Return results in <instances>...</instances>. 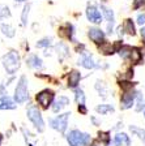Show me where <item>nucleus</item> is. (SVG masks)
Wrapping results in <instances>:
<instances>
[{
    "label": "nucleus",
    "instance_id": "nucleus-1",
    "mask_svg": "<svg viewBox=\"0 0 145 146\" xmlns=\"http://www.w3.org/2000/svg\"><path fill=\"white\" fill-rule=\"evenodd\" d=\"M3 67L8 74H13L20 68V56L16 51H9L3 58Z\"/></svg>",
    "mask_w": 145,
    "mask_h": 146
},
{
    "label": "nucleus",
    "instance_id": "nucleus-2",
    "mask_svg": "<svg viewBox=\"0 0 145 146\" xmlns=\"http://www.w3.org/2000/svg\"><path fill=\"white\" fill-rule=\"evenodd\" d=\"M67 141L69 146H86L90 142V136L80 131H72L67 136Z\"/></svg>",
    "mask_w": 145,
    "mask_h": 146
},
{
    "label": "nucleus",
    "instance_id": "nucleus-3",
    "mask_svg": "<svg viewBox=\"0 0 145 146\" xmlns=\"http://www.w3.org/2000/svg\"><path fill=\"white\" fill-rule=\"evenodd\" d=\"M29 98V94H27V80L25 76H22L18 81L17 86H16L15 90V99L17 103H25Z\"/></svg>",
    "mask_w": 145,
    "mask_h": 146
},
{
    "label": "nucleus",
    "instance_id": "nucleus-4",
    "mask_svg": "<svg viewBox=\"0 0 145 146\" xmlns=\"http://www.w3.org/2000/svg\"><path fill=\"white\" fill-rule=\"evenodd\" d=\"M27 117L33 123L34 127L38 129V132L45 131V121H43V117L41 115V112L38 111V108H35L34 106L29 107V110H27Z\"/></svg>",
    "mask_w": 145,
    "mask_h": 146
},
{
    "label": "nucleus",
    "instance_id": "nucleus-5",
    "mask_svg": "<svg viewBox=\"0 0 145 146\" xmlns=\"http://www.w3.org/2000/svg\"><path fill=\"white\" fill-rule=\"evenodd\" d=\"M69 115L71 113L65 112V113H63V115L56 116V117L52 119L51 121H50V124H51V127L54 128V129H56L57 132L64 133L67 129V125H68V117H69Z\"/></svg>",
    "mask_w": 145,
    "mask_h": 146
},
{
    "label": "nucleus",
    "instance_id": "nucleus-6",
    "mask_svg": "<svg viewBox=\"0 0 145 146\" xmlns=\"http://www.w3.org/2000/svg\"><path fill=\"white\" fill-rule=\"evenodd\" d=\"M52 99H54V93H52L51 90H43L37 95V100H38V103H39L43 108H47V107L51 104Z\"/></svg>",
    "mask_w": 145,
    "mask_h": 146
},
{
    "label": "nucleus",
    "instance_id": "nucleus-7",
    "mask_svg": "<svg viewBox=\"0 0 145 146\" xmlns=\"http://www.w3.org/2000/svg\"><path fill=\"white\" fill-rule=\"evenodd\" d=\"M86 17H88V20L90 22H93V24H101V21H102V16H101L100 11L94 5L88 7V9H86Z\"/></svg>",
    "mask_w": 145,
    "mask_h": 146
},
{
    "label": "nucleus",
    "instance_id": "nucleus-8",
    "mask_svg": "<svg viewBox=\"0 0 145 146\" xmlns=\"http://www.w3.org/2000/svg\"><path fill=\"white\" fill-rule=\"evenodd\" d=\"M122 47H120V43H115L114 46L111 44V43H109V42H103L102 44L100 46V51L102 52L103 55H112L114 54V51H116V50H120Z\"/></svg>",
    "mask_w": 145,
    "mask_h": 146
},
{
    "label": "nucleus",
    "instance_id": "nucleus-9",
    "mask_svg": "<svg viewBox=\"0 0 145 146\" xmlns=\"http://www.w3.org/2000/svg\"><path fill=\"white\" fill-rule=\"evenodd\" d=\"M136 94L133 93V91H126V94L122 97V108L123 110H127L130 107H132L133 104V99H135Z\"/></svg>",
    "mask_w": 145,
    "mask_h": 146
},
{
    "label": "nucleus",
    "instance_id": "nucleus-10",
    "mask_svg": "<svg viewBox=\"0 0 145 146\" xmlns=\"http://www.w3.org/2000/svg\"><path fill=\"white\" fill-rule=\"evenodd\" d=\"M79 64L82 65L84 68H86V69H93V68H96V63L93 61L92 55H89V54L82 55L81 58L79 59Z\"/></svg>",
    "mask_w": 145,
    "mask_h": 146
},
{
    "label": "nucleus",
    "instance_id": "nucleus-11",
    "mask_svg": "<svg viewBox=\"0 0 145 146\" xmlns=\"http://www.w3.org/2000/svg\"><path fill=\"white\" fill-rule=\"evenodd\" d=\"M89 38H90L93 42L96 43H102L103 42V38H105V34L101 29H97V27H93L89 30Z\"/></svg>",
    "mask_w": 145,
    "mask_h": 146
},
{
    "label": "nucleus",
    "instance_id": "nucleus-12",
    "mask_svg": "<svg viewBox=\"0 0 145 146\" xmlns=\"http://www.w3.org/2000/svg\"><path fill=\"white\" fill-rule=\"evenodd\" d=\"M80 80H81V74H80V72H77V70H72V72L69 73V76H68V86H69V88H76L77 84L80 82Z\"/></svg>",
    "mask_w": 145,
    "mask_h": 146
},
{
    "label": "nucleus",
    "instance_id": "nucleus-13",
    "mask_svg": "<svg viewBox=\"0 0 145 146\" xmlns=\"http://www.w3.org/2000/svg\"><path fill=\"white\" fill-rule=\"evenodd\" d=\"M67 104H69V99L67 97H59V99H56L54 102L52 110H54V112H59V111H60L61 108H64Z\"/></svg>",
    "mask_w": 145,
    "mask_h": 146
},
{
    "label": "nucleus",
    "instance_id": "nucleus-14",
    "mask_svg": "<svg viewBox=\"0 0 145 146\" xmlns=\"http://www.w3.org/2000/svg\"><path fill=\"white\" fill-rule=\"evenodd\" d=\"M27 65L30 68H34V69H41L43 67L42 60H41L37 55H31L30 58L27 59Z\"/></svg>",
    "mask_w": 145,
    "mask_h": 146
},
{
    "label": "nucleus",
    "instance_id": "nucleus-15",
    "mask_svg": "<svg viewBox=\"0 0 145 146\" xmlns=\"http://www.w3.org/2000/svg\"><path fill=\"white\" fill-rule=\"evenodd\" d=\"M131 141L130 138H128L127 134L124 133H118L116 136H115V140H114V145L115 146H120V145H130Z\"/></svg>",
    "mask_w": 145,
    "mask_h": 146
},
{
    "label": "nucleus",
    "instance_id": "nucleus-16",
    "mask_svg": "<svg viewBox=\"0 0 145 146\" xmlns=\"http://www.w3.org/2000/svg\"><path fill=\"white\" fill-rule=\"evenodd\" d=\"M16 107L15 102L8 97L0 98V110H13Z\"/></svg>",
    "mask_w": 145,
    "mask_h": 146
},
{
    "label": "nucleus",
    "instance_id": "nucleus-17",
    "mask_svg": "<svg viewBox=\"0 0 145 146\" xmlns=\"http://www.w3.org/2000/svg\"><path fill=\"white\" fill-rule=\"evenodd\" d=\"M1 31H3V34L5 36H8V38H13V36H15V29L8 24L1 25Z\"/></svg>",
    "mask_w": 145,
    "mask_h": 146
},
{
    "label": "nucleus",
    "instance_id": "nucleus-18",
    "mask_svg": "<svg viewBox=\"0 0 145 146\" xmlns=\"http://www.w3.org/2000/svg\"><path fill=\"white\" fill-rule=\"evenodd\" d=\"M124 31H127L130 35H135L136 34V30H135V25L132 24V21L131 20H126L124 21Z\"/></svg>",
    "mask_w": 145,
    "mask_h": 146
},
{
    "label": "nucleus",
    "instance_id": "nucleus-19",
    "mask_svg": "<svg viewBox=\"0 0 145 146\" xmlns=\"http://www.w3.org/2000/svg\"><path fill=\"white\" fill-rule=\"evenodd\" d=\"M110 111H114V107L110 106V104H101V106L97 107V112L101 113V115H105V113L110 112Z\"/></svg>",
    "mask_w": 145,
    "mask_h": 146
},
{
    "label": "nucleus",
    "instance_id": "nucleus-20",
    "mask_svg": "<svg viewBox=\"0 0 145 146\" xmlns=\"http://www.w3.org/2000/svg\"><path fill=\"white\" fill-rule=\"evenodd\" d=\"M101 9H102V12H103V15H105V17H106V20L109 22H114V12H112L111 9H109V8H106V7H101Z\"/></svg>",
    "mask_w": 145,
    "mask_h": 146
},
{
    "label": "nucleus",
    "instance_id": "nucleus-21",
    "mask_svg": "<svg viewBox=\"0 0 145 146\" xmlns=\"http://www.w3.org/2000/svg\"><path fill=\"white\" fill-rule=\"evenodd\" d=\"M131 54H132V48H131L130 46H122V48L119 50V55L124 59L128 58Z\"/></svg>",
    "mask_w": 145,
    "mask_h": 146
},
{
    "label": "nucleus",
    "instance_id": "nucleus-22",
    "mask_svg": "<svg viewBox=\"0 0 145 146\" xmlns=\"http://www.w3.org/2000/svg\"><path fill=\"white\" fill-rule=\"evenodd\" d=\"M130 129L133 134H136L139 138L145 141V131H142V129H140V128H137V127H130Z\"/></svg>",
    "mask_w": 145,
    "mask_h": 146
},
{
    "label": "nucleus",
    "instance_id": "nucleus-23",
    "mask_svg": "<svg viewBox=\"0 0 145 146\" xmlns=\"http://www.w3.org/2000/svg\"><path fill=\"white\" fill-rule=\"evenodd\" d=\"M29 9H30V4H26V5L24 7V11H22V17H21L22 26H26V24H27V16H29Z\"/></svg>",
    "mask_w": 145,
    "mask_h": 146
},
{
    "label": "nucleus",
    "instance_id": "nucleus-24",
    "mask_svg": "<svg viewBox=\"0 0 145 146\" xmlns=\"http://www.w3.org/2000/svg\"><path fill=\"white\" fill-rule=\"evenodd\" d=\"M11 16V11H9V8L7 5H4V4H1L0 5V18L3 20V18H7Z\"/></svg>",
    "mask_w": 145,
    "mask_h": 146
},
{
    "label": "nucleus",
    "instance_id": "nucleus-25",
    "mask_svg": "<svg viewBox=\"0 0 145 146\" xmlns=\"http://www.w3.org/2000/svg\"><path fill=\"white\" fill-rule=\"evenodd\" d=\"M131 58H132L133 63H139L141 60V52L139 48H132V54H131Z\"/></svg>",
    "mask_w": 145,
    "mask_h": 146
},
{
    "label": "nucleus",
    "instance_id": "nucleus-26",
    "mask_svg": "<svg viewBox=\"0 0 145 146\" xmlns=\"http://www.w3.org/2000/svg\"><path fill=\"white\" fill-rule=\"evenodd\" d=\"M76 100L79 104H84L85 103V95H84V91L80 89V90H76Z\"/></svg>",
    "mask_w": 145,
    "mask_h": 146
},
{
    "label": "nucleus",
    "instance_id": "nucleus-27",
    "mask_svg": "<svg viewBox=\"0 0 145 146\" xmlns=\"http://www.w3.org/2000/svg\"><path fill=\"white\" fill-rule=\"evenodd\" d=\"M52 42L51 38H45V39L39 40V42L37 43V47H46V46H50Z\"/></svg>",
    "mask_w": 145,
    "mask_h": 146
},
{
    "label": "nucleus",
    "instance_id": "nucleus-28",
    "mask_svg": "<svg viewBox=\"0 0 145 146\" xmlns=\"http://www.w3.org/2000/svg\"><path fill=\"white\" fill-rule=\"evenodd\" d=\"M120 86L124 89L126 91H130L131 89L133 88V84H131V82H120Z\"/></svg>",
    "mask_w": 145,
    "mask_h": 146
},
{
    "label": "nucleus",
    "instance_id": "nucleus-29",
    "mask_svg": "<svg viewBox=\"0 0 145 146\" xmlns=\"http://www.w3.org/2000/svg\"><path fill=\"white\" fill-rule=\"evenodd\" d=\"M137 24L144 25L145 24V15H139L137 16Z\"/></svg>",
    "mask_w": 145,
    "mask_h": 146
},
{
    "label": "nucleus",
    "instance_id": "nucleus-30",
    "mask_svg": "<svg viewBox=\"0 0 145 146\" xmlns=\"http://www.w3.org/2000/svg\"><path fill=\"white\" fill-rule=\"evenodd\" d=\"M100 138H102L106 143H109V133H100Z\"/></svg>",
    "mask_w": 145,
    "mask_h": 146
},
{
    "label": "nucleus",
    "instance_id": "nucleus-31",
    "mask_svg": "<svg viewBox=\"0 0 145 146\" xmlns=\"http://www.w3.org/2000/svg\"><path fill=\"white\" fill-rule=\"evenodd\" d=\"M144 3H145V0H135L133 7H135V8H140V7H141Z\"/></svg>",
    "mask_w": 145,
    "mask_h": 146
},
{
    "label": "nucleus",
    "instance_id": "nucleus-32",
    "mask_svg": "<svg viewBox=\"0 0 145 146\" xmlns=\"http://www.w3.org/2000/svg\"><path fill=\"white\" fill-rule=\"evenodd\" d=\"M79 111L85 115V113H86V107H85L84 104H79Z\"/></svg>",
    "mask_w": 145,
    "mask_h": 146
},
{
    "label": "nucleus",
    "instance_id": "nucleus-33",
    "mask_svg": "<svg viewBox=\"0 0 145 146\" xmlns=\"http://www.w3.org/2000/svg\"><path fill=\"white\" fill-rule=\"evenodd\" d=\"M141 36L145 39V27H142V29H141Z\"/></svg>",
    "mask_w": 145,
    "mask_h": 146
},
{
    "label": "nucleus",
    "instance_id": "nucleus-34",
    "mask_svg": "<svg viewBox=\"0 0 145 146\" xmlns=\"http://www.w3.org/2000/svg\"><path fill=\"white\" fill-rule=\"evenodd\" d=\"M15 1H25V0H15Z\"/></svg>",
    "mask_w": 145,
    "mask_h": 146
},
{
    "label": "nucleus",
    "instance_id": "nucleus-35",
    "mask_svg": "<svg viewBox=\"0 0 145 146\" xmlns=\"http://www.w3.org/2000/svg\"><path fill=\"white\" fill-rule=\"evenodd\" d=\"M0 142H1V136H0Z\"/></svg>",
    "mask_w": 145,
    "mask_h": 146
},
{
    "label": "nucleus",
    "instance_id": "nucleus-36",
    "mask_svg": "<svg viewBox=\"0 0 145 146\" xmlns=\"http://www.w3.org/2000/svg\"><path fill=\"white\" fill-rule=\"evenodd\" d=\"M144 116H145V112H144Z\"/></svg>",
    "mask_w": 145,
    "mask_h": 146
}]
</instances>
